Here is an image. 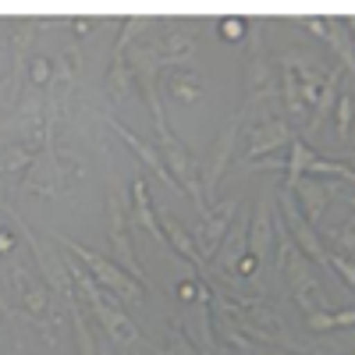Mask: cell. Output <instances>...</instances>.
I'll return each instance as SVG.
<instances>
[{
	"label": "cell",
	"mask_w": 355,
	"mask_h": 355,
	"mask_svg": "<svg viewBox=\"0 0 355 355\" xmlns=\"http://www.w3.org/2000/svg\"><path fill=\"white\" fill-rule=\"evenodd\" d=\"M68 274H71V281H75V288H78V295L89 302V313H93L96 320H100V327L107 331V338L117 345V348H135V345H150L146 341V334L135 327V320L128 316V309L114 299L110 291H103L93 277H89L85 270H78V266L68 259Z\"/></svg>",
	"instance_id": "1"
},
{
	"label": "cell",
	"mask_w": 355,
	"mask_h": 355,
	"mask_svg": "<svg viewBox=\"0 0 355 355\" xmlns=\"http://www.w3.org/2000/svg\"><path fill=\"white\" fill-rule=\"evenodd\" d=\"M0 210H4L11 220H15V227H18V234L25 239V245H28V252H33V259H36V270H40V277L46 281V288L57 295V299L64 302V309L68 306H75L78 302V291H75V281H71V274H68V259L57 252V249H50L40 234L28 227V220L15 210L11 202H4L0 206Z\"/></svg>",
	"instance_id": "2"
},
{
	"label": "cell",
	"mask_w": 355,
	"mask_h": 355,
	"mask_svg": "<svg viewBox=\"0 0 355 355\" xmlns=\"http://www.w3.org/2000/svg\"><path fill=\"white\" fill-rule=\"evenodd\" d=\"M53 239L61 242L75 259H82L85 263V274L93 277L103 291H110L121 306H142V299H146V288L132 277V274H125L121 266H117L114 259H107V256H100V252H93V249H85V245H78L75 239H68V234H61V231H53Z\"/></svg>",
	"instance_id": "3"
},
{
	"label": "cell",
	"mask_w": 355,
	"mask_h": 355,
	"mask_svg": "<svg viewBox=\"0 0 355 355\" xmlns=\"http://www.w3.org/2000/svg\"><path fill=\"white\" fill-rule=\"evenodd\" d=\"M11 291H15V299L21 302V313H25V320H33L40 331H46L43 338L53 345L57 338L50 334V327H53V320H57V313H61V306H57V295L46 288V281L33 270V266H25V263H15L11 266Z\"/></svg>",
	"instance_id": "4"
},
{
	"label": "cell",
	"mask_w": 355,
	"mask_h": 355,
	"mask_svg": "<svg viewBox=\"0 0 355 355\" xmlns=\"http://www.w3.org/2000/svg\"><path fill=\"white\" fill-rule=\"evenodd\" d=\"M157 153H160V160H164V167L171 174V182L182 189V192H189L192 202L199 206V214H202L210 202H206L202 185H199V160L189 153V146L171 132V125L157 128Z\"/></svg>",
	"instance_id": "5"
},
{
	"label": "cell",
	"mask_w": 355,
	"mask_h": 355,
	"mask_svg": "<svg viewBox=\"0 0 355 355\" xmlns=\"http://www.w3.org/2000/svg\"><path fill=\"white\" fill-rule=\"evenodd\" d=\"M128 206L125 199L117 196V185H114V178H110V196H107V234H110V245H114V263L121 266L125 274H132L142 288H150V277H146V266L135 252V242H132V231H128Z\"/></svg>",
	"instance_id": "6"
},
{
	"label": "cell",
	"mask_w": 355,
	"mask_h": 355,
	"mask_svg": "<svg viewBox=\"0 0 355 355\" xmlns=\"http://www.w3.org/2000/svg\"><path fill=\"white\" fill-rule=\"evenodd\" d=\"M288 277V288H291V299L302 306V313H331L334 306L327 302V295H323V284L316 277V270L309 266V259L299 252V249H291L288 259H284V274Z\"/></svg>",
	"instance_id": "7"
},
{
	"label": "cell",
	"mask_w": 355,
	"mask_h": 355,
	"mask_svg": "<svg viewBox=\"0 0 355 355\" xmlns=\"http://www.w3.org/2000/svg\"><path fill=\"white\" fill-rule=\"evenodd\" d=\"M239 132H242V121H239V114H234L231 121L217 132V139L210 142V153L199 160V185H202L206 202H210V196L217 192L220 174L227 171V164H231V157H234V142H239Z\"/></svg>",
	"instance_id": "8"
},
{
	"label": "cell",
	"mask_w": 355,
	"mask_h": 355,
	"mask_svg": "<svg viewBox=\"0 0 355 355\" xmlns=\"http://www.w3.org/2000/svg\"><path fill=\"white\" fill-rule=\"evenodd\" d=\"M234 220H239V199H214V202L199 214V234H202V242H199L196 249H199L202 259L217 256L224 234L231 231Z\"/></svg>",
	"instance_id": "9"
},
{
	"label": "cell",
	"mask_w": 355,
	"mask_h": 355,
	"mask_svg": "<svg viewBox=\"0 0 355 355\" xmlns=\"http://www.w3.org/2000/svg\"><path fill=\"white\" fill-rule=\"evenodd\" d=\"M284 192H291L295 206H299V214L306 217L309 227H320L323 224V214H327V206H331V189L327 182H320V178H299V182H291L284 185Z\"/></svg>",
	"instance_id": "10"
},
{
	"label": "cell",
	"mask_w": 355,
	"mask_h": 355,
	"mask_svg": "<svg viewBox=\"0 0 355 355\" xmlns=\"http://www.w3.org/2000/svg\"><path fill=\"white\" fill-rule=\"evenodd\" d=\"M196 43H199V25L192 21H171L164 28V36L150 46L157 64H174V61H185V57L196 53Z\"/></svg>",
	"instance_id": "11"
},
{
	"label": "cell",
	"mask_w": 355,
	"mask_h": 355,
	"mask_svg": "<svg viewBox=\"0 0 355 355\" xmlns=\"http://www.w3.org/2000/svg\"><path fill=\"white\" fill-rule=\"evenodd\" d=\"M295 139L291 125L281 121V117H266L259 125H249V146H245V164L266 157V153H277L281 146H288Z\"/></svg>",
	"instance_id": "12"
},
{
	"label": "cell",
	"mask_w": 355,
	"mask_h": 355,
	"mask_svg": "<svg viewBox=\"0 0 355 355\" xmlns=\"http://www.w3.org/2000/svg\"><path fill=\"white\" fill-rule=\"evenodd\" d=\"M270 249H274V206L263 196L256 202V214H252V224H249V234H245V252L256 263H266L270 259Z\"/></svg>",
	"instance_id": "13"
},
{
	"label": "cell",
	"mask_w": 355,
	"mask_h": 355,
	"mask_svg": "<svg viewBox=\"0 0 355 355\" xmlns=\"http://www.w3.org/2000/svg\"><path fill=\"white\" fill-rule=\"evenodd\" d=\"M132 224H139L142 231H150L153 234V242L167 249V239H164V227L157 220V206H153V196H150V185H146V178L135 174V182H132Z\"/></svg>",
	"instance_id": "14"
},
{
	"label": "cell",
	"mask_w": 355,
	"mask_h": 355,
	"mask_svg": "<svg viewBox=\"0 0 355 355\" xmlns=\"http://www.w3.org/2000/svg\"><path fill=\"white\" fill-rule=\"evenodd\" d=\"M157 220H160V227H164L167 249H174L182 259H189L192 266H199V270H206V259L199 256V249H196V242H192V234L185 231V224L178 220L171 210H160V214H157Z\"/></svg>",
	"instance_id": "15"
},
{
	"label": "cell",
	"mask_w": 355,
	"mask_h": 355,
	"mask_svg": "<svg viewBox=\"0 0 355 355\" xmlns=\"http://www.w3.org/2000/svg\"><path fill=\"white\" fill-rule=\"evenodd\" d=\"M135 71L128 64V53H114V61H110V71H107V93L114 103H128L135 96Z\"/></svg>",
	"instance_id": "16"
},
{
	"label": "cell",
	"mask_w": 355,
	"mask_h": 355,
	"mask_svg": "<svg viewBox=\"0 0 355 355\" xmlns=\"http://www.w3.org/2000/svg\"><path fill=\"white\" fill-rule=\"evenodd\" d=\"M341 78H345V71L341 68H331V75H327V82H323V89H320V96H316V103H313V110H309V125H306V132L313 135V132H320L323 128V121L334 114V103H338V89H341Z\"/></svg>",
	"instance_id": "17"
},
{
	"label": "cell",
	"mask_w": 355,
	"mask_h": 355,
	"mask_svg": "<svg viewBox=\"0 0 355 355\" xmlns=\"http://www.w3.org/2000/svg\"><path fill=\"white\" fill-rule=\"evenodd\" d=\"M167 89H171V96L178 103H185V107L199 103L202 93H206V85H202V78L196 71H171L167 75Z\"/></svg>",
	"instance_id": "18"
},
{
	"label": "cell",
	"mask_w": 355,
	"mask_h": 355,
	"mask_svg": "<svg viewBox=\"0 0 355 355\" xmlns=\"http://www.w3.org/2000/svg\"><path fill=\"white\" fill-rule=\"evenodd\" d=\"M245 234H249V217H242L239 224H234V231L224 234V242H220V249H217V256H220V270L231 274V270H234V263L245 256Z\"/></svg>",
	"instance_id": "19"
},
{
	"label": "cell",
	"mask_w": 355,
	"mask_h": 355,
	"mask_svg": "<svg viewBox=\"0 0 355 355\" xmlns=\"http://www.w3.org/2000/svg\"><path fill=\"white\" fill-rule=\"evenodd\" d=\"M352 323H355V309H341V313H306V327L313 334H327L334 327L341 331H352Z\"/></svg>",
	"instance_id": "20"
},
{
	"label": "cell",
	"mask_w": 355,
	"mask_h": 355,
	"mask_svg": "<svg viewBox=\"0 0 355 355\" xmlns=\"http://www.w3.org/2000/svg\"><path fill=\"white\" fill-rule=\"evenodd\" d=\"M68 316H71V323H75V341H78V355H100V341H96V334H93V331H89V320L82 316L78 302H75V306H68Z\"/></svg>",
	"instance_id": "21"
},
{
	"label": "cell",
	"mask_w": 355,
	"mask_h": 355,
	"mask_svg": "<svg viewBox=\"0 0 355 355\" xmlns=\"http://www.w3.org/2000/svg\"><path fill=\"white\" fill-rule=\"evenodd\" d=\"M281 93H284V107H288V117L291 121H302V117L309 114L306 103H302V93H299V82H295V75L288 68H281Z\"/></svg>",
	"instance_id": "22"
},
{
	"label": "cell",
	"mask_w": 355,
	"mask_h": 355,
	"mask_svg": "<svg viewBox=\"0 0 355 355\" xmlns=\"http://www.w3.org/2000/svg\"><path fill=\"white\" fill-rule=\"evenodd\" d=\"M338 139L352 142V75H345L338 89Z\"/></svg>",
	"instance_id": "23"
},
{
	"label": "cell",
	"mask_w": 355,
	"mask_h": 355,
	"mask_svg": "<svg viewBox=\"0 0 355 355\" xmlns=\"http://www.w3.org/2000/svg\"><path fill=\"white\" fill-rule=\"evenodd\" d=\"M327 242H331L334 249H341L338 256L352 259V249H355V220H345L341 227H331V231H327ZM334 249H331V252H334Z\"/></svg>",
	"instance_id": "24"
},
{
	"label": "cell",
	"mask_w": 355,
	"mask_h": 355,
	"mask_svg": "<svg viewBox=\"0 0 355 355\" xmlns=\"http://www.w3.org/2000/svg\"><path fill=\"white\" fill-rule=\"evenodd\" d=\"M53 75V64H50V57H33L28 61V78H33L36 85H46Z\"/></svg>",
	"instance_id": "25"
},
{
	"label": "cell",
	"mask_w": 355,
	"mask_h": 355,
	"mask_svg": "<svg viewBox=\"0 0 355 355\" xmlns=\"http://www.w3.org/2000/svg\"><path fill=\"white\" fill-rule=\"evenodd\" d=\"M220 33H224L227 40H242V36H245V21H242V18H224V21H220Z\"/></svg>",
	"instance_id": "26"
},
{
	"label": "cell",
	"mask_w": 355,
	"mask_h": 355,
	"mask_svg": "<svg viewBox=\"0 0 355 355\" xmlns=\"http://www.w3.org/2000/svg\"><path fill=\"white\" fill-rule=\"evenodd\" d=\"M178 299H182V302H199V288L192 281H182V284H178Z\"/></svg>",
	"instance_id": "27"
},
{
	"label": "cell",
	"mask_w": 355,
	"mask_h": 355,
	"mask_svg": "<svg viewBox=\"0 0 355 355\" xmlns=\"http://www.w3.org/2000/svg\"><path fill=\"white\" fill-rule=\"evenodd\" d=\"M256 266H259V263H256V259H252V256L245 252V256H242L239 263H234V270H239V274H249V277H252V274H256Z\"/></svg>",
	"instance_id": "28"
},
{
	"label": "cell",
	"mask_w": 355,
	"mask_h": 355,
	"mask_svg": "<svg viewBox=\"0 0 355 355\" xmlns=\"http://www.w3.org/2000/svg\"><path fill=\"white\" fill-rule=\"evenodd\" d=\"M96 25H100L96 18H82V21H75V25H71V33H75V36H85V33H93Z\"/></svg>",
	"instance_id": "29"
},
{
	"label": "cell",
	"mask_w": 355,
	"mask_h": 355,
	"mask_svg": "<svg viewBox=\"0 0 355 355\" xmlns=\"http://www.w3.org/2000/svg\"><path fill=\"white\" fill-rule=\"evenodd\" d=\"M11 249H15V231L4 227V231H0V256H8Z\"/></svg>",
	"instance_id": "30"
},
{
	"label": "cell",
	"mask_w": 355,
	"mask_h": 355,
	"mask_svg": "<svg viewBox=\"0 0 355 355\" xmlns=\"http://www.w3.org/2000/svg\"><path fill=\"white\" fill-rule=\"evenodd\" d=\"M15 355H28V348H25V345H21V338H18V341H15Z\"/></svg>",
	"instance_id": "31"
},
{
	"label": "cell",
	"mask_w": 355,
	"mask_h": 355,
	"mask_svg": "<svg viewBox=\"0 0 355 355\" xmlns=\"http://www.w3.org/2000/svg\"><path fill=\"white\" fill-rule=\"evenodd\" d=\"M100 355H110V352H107V345H100Z\"/></svg>",
	"instance_id": "32"
}]
</instances>
